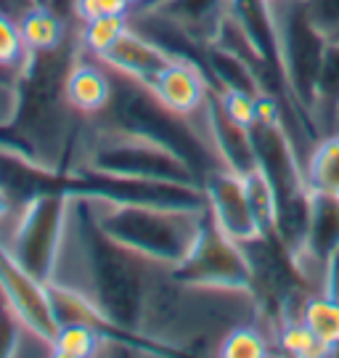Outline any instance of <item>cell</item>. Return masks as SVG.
I'll return each instance as SVG.
<instances>
[{
    "mask_svg": "<svg viewBox=\"0 0 339 358\" xmlns=\"http://www.w3.org/2000/svg\"><path fill=\"white\" fill-rule=\"evenodd\" d=\"M164 271L167 266H159L106 236L90 215L85 196L69 192L66 229L48 284L88 300L114 334L146 343L140 329L151 289Z\"/></svg>",
    "mask_w": 339,
    "mask_h": 358,
    "instance_id": "cell-1",
    "label": "cell"
},
{
    "mask_svg": "<svg viewBox=\"0 0 339 358\" xmlns=\"http://www.w3.org/2000/svg\"><path fill=\"white\" fill-rule=\"evenodd\" d=\"M80 51L77 32L62 48L29 56V64L16 80V115L6 130V138L19 143L43 165L69 173L72 154L85 117L66 101V75Z\"/></svg>",
    "mask_w": 339,
    "mask_h": 358,
    "instance_id": "cell-2",
    "label": "cell"
},
{
    "mask_svg": "<svg viewBox=\"0 0 339 358\" xmlns=\"http://www.w3.org/2000/svg\"><path fill=\"white\" fill-rule=\"evenodd\" d=\"M82 196L88 202L93 220L106 236L167 268H175L189 255L207 220V205H138L90 194Z\"/></svg>",
    "mask_w": 339,
    "mask_h": 358,
    "instance_id": "cell-3",
    "label": "cell"
},
{
    "mask_svg": "<svg viewBox=\"0 0 339 358\" xmlns=\"http://www.w3.org/2000/svg\"><path fill=\"white\" fill-rule=\"evenodd\" d=\"M75 167H85L106 176H122V178L201 186V178L194 173V167L173 149L151 141L146 136L112 128L96 120H85L80 128L69 170Z\"/></svg>",
    "mask_w": 339,
    "mask_h": 358,
    "instance_id": "cell-4",
    "label": "cell"
},
{
    "mask_svg": "<svg viewBox=\"0 0 339 358\" xmlns=\"http://www.w3.org/2000/svg\"><path fill=\"white\" fill-rule=\"evenodd\" d=\"M278 38L281 72L294 101L315 128L313 115L318 103V77L324 66L329 38L318 29L305 0H273L268 3ZM318 133V130H315Z\"/></svg>",
    "mask_w": 339,
    "mask_h": 358,
    "instance_id": "cell-5",
    "label": "cell"
},
{
    "mask_svg": "<svg viewBox=\"0 0 339 358\" xmlns=\"http://www.w3.org/2000/svg\"><path fill=\"white\" fill-rule=\"evenodd\" d=\"M69 192H48L29 199L0 226V244L29 273L48 284L66 229Z\"/></svg>",
    "mask_w": 339,
    "mask_h": 358,
    "instance_id": "cell-6",
    "label": "cell"
},
{
    "mask_svg": "<svg viewBox=\"0 0 339 358\" xmlns=\"http://www.w3.org/2000/svg\"><path fill=\"white\" fill-rule=\"evenodd\" d=\"M170 273L180 284H191V287L254 292V276H252L247 250L215 226L210 210L199 231V239L194 242L189 255L175 268H170Z\"/></svg>",
    "mask_w": 339,
    "mask_h": 358,
    "instance_id": "cell-7",
    "label": "cell"
},
{
    "mask_svg": "<svg viewBox=\"0 0 339 358\" xmlns=\"http://www.w3.org/2000/svg\"><path fill=\"white\" fill-rule=\"evenodd\" d=\"M0 294L27 332L38 334L48 345L53 343L59 332V319L53 310L48 284L40 282L35 273H29L3 244H0Z\"/></svg>",
    "mask_w": 339,
    "mask_h": 358,
    "instance_id": "cell-8",
    "label": "cell"
},
{
    "mask_svg": "<svg viewBox=\"0 0 339 358\" xmlns=\"http://www.w3.org/2000/svg\"><path fill=\"white\" fill-rule=\"evenodd\" d=\"M201 189H204L210 217L226 236H231L239 244L254 242L263 236L257 217L252 213L244 176L228 170V167H215L204 176Z\"/></svg>",
    "mask_w": 339,
    "mask_h": 358,
    "instance_id": "cell-9",
    "label": "cell"
},
{
    "mask_svg": "<svg viewBox=\"0 0 339 358\" xmlns=\"http://www.w3.org/2000/svg\"><path fill=\"white\" fill-rule=\"evenodd\" d=\"M146 85L170 112L189 117V120H196L204 112L210 90H212L207 72L183 59H173L159 75L151 77Z\"/></svg>",
    "mask_w": 339,
    "mask_h": 358,
    "instance_id": "cell-10",
    "label": "cell"
},
{
    "mask_svg": "<svg viewBox=\"0 0 339 358\" xmlns=\"http://www.w3.org/2000/svg\"><path fill=\"white\" fill-rule=\"evenodd\" d=\"M114 93V72L101 59L85 53L82 48L77 51L75 62L66 75V101L80 117H99Z\"/></svg>",
    "mask_w": 339,
    "mask_h": 358,
    "instance_id": "cell-11",
    "label": "cell"
},
{
    "mask_svg": "<svg viewBox=\"0 0 339 358\" xmlns=\"http://www.w3.org/2000/svg\"><path fill=\"white\" fill-rule=\"evenodd\" d=\"M207 125H210V136H212V146L220 165L239 173V176H250L252 170H257V157H254L250 128L233 122L226 115L215 88L210 90V99H207Z\"/></svg>",
    "mask_w": 339,
    "mask_h": 358,
    "instance_id": "cell-12",
    "label": "cell"
},
{
    "mask_svg": "<svg viewBox=\"0 0 339 358\" xmlns=\"http://www.w3.org/2000/svg\"><path fill=\"white\" fill-rule=\"evenodd\" d=\"M101 62L120 75L133 77L138 83H149L151 77L159 75L164 66L173 62V56L130 24L125 35L101 56Z\"/></svg>",
    "mask_w": 339,
    "mask_h": 358,
    "instance_id": "cell-13",
    "label": "cell"
},
{
    "mask_svg": "<svg viewBox=\"0 0 339 358\" xmlns=\"http://www.w3.org/2000/svg\"><path fill=\"white\" fill-rule=\"evenodd\" d=\"M19 27H22V38H24L29 53L62 48L64 43L77 32V24L72 29V19H66L64 13L53 11L50 6H35L19 22Z\"/></svg>",
    "mask_w": 339,
    "mask_h": 358,
    "instance_id": "cell-14",
    "label": "cell"
},
{
    "mask_svg": "<svg viewBox=\"0 0 339 358\" xmlns=\"http://www.w3.org/2000/svg\"><path fill=\"white\" fill-rule=\"evenodd\" d=\"M112 337H120V334L106 332V329H101L96 324H85V321L62 324L56 337H53V343H50V356H56V358L103 356ZM143 345H146V343H143Z\"/></svg>",
    "mask_w": 339,
    "mask_h": 358,
    "instance_id": "cell-15",
    "label": "cell"
},
{
    "mask_svg": "<svg viewBox=\"0 0 339 358\" xmlns=\"http://www.w3.org/2000/svg\"><path fill=\"white\" fill-rule=\"evenodd\" d=\"M305 178L310 192L329 194L339 199V130L321 136L313 143L305 159Z\"/></svg>",
    "mask_w": 339,
    "mask_h": 358,
    "instance_id": "cell-16",
    "label": "cell"
},
{
    "mask_svg": "<svg viewBox=\"0 0 339 358\" xmlns=\"http://www.w3.org/2000/svg\"><path fill=\"white\" fill-rule=\"evenodd\" d=\"M276 350L273 329L263 321H247L233 327L231 332L220 340L215 356L223 358H268Z\"/></svg>",
    "mask_w": 339,
    "mask_h": 358,
    "instance_id": "cell-17",
    "label": "cell"
},
{
    "mask_svg": "<svg viewBox=\"0 0 339 358\" xmlns=\"http://www.w3.org/2000/svg\"><path fill=\"white\" fill-rule=\"evenodd\" d=\"M302 321L326 348V353H339V300L315 292L302 306Z\"/></svg>",
    "mask_w": 339,
    "mask_h": 358,
    "instance_id": "cell-18",
    "label": "cell"
},
{
    "mask_svg": "<svg viewBox=\"0 0 339 358\" xmlns=\"http://www.w3.org/2000/svg\"><path fill=\"white\" fill-rule=\"evenodd\" d=\"M127 29H130V16L127 13H112V16H99V19H90V22H80L77 24V40H80L82 51L101 59Z\"/></svg>",
    "mask_w": 339,
    "mask_h": 358,
    "instance_id": "cell-19",
    "label": "cell"
},
{
    "mask_svg": "<svg viewBox=\"0 0 339 358\" xmlns=\"http://www.w3.org/2000/svg\"><path fill=\"white\" fill-rule=\"evenodd\" d=\"M29 48L22 38V27L16 19L0 13V72L19 80V75L29 64Z\"/></svg>",
    "mask_w": 339,
    "mask_h": 358,
    "instance_id": "cell-20",
    "label": "cell"
},
{
    "mask_svg": "<svg viewBox=\"0 0 339 358\" xmlns=\"http://www.w3.org/2000/svg\"><path fill=\"white\" fill-rule=\"evenodd\" d=\"M273 340H276V350L289 353V356H300V358L329 356L326 348L315 340V334L308 329V324L302 319L281 321L276 329H273Z\"/></svg>",
    "mask_w": 339,
    "mask_h": 358,
    "instance_id": "cell-21",
    "label": "cell"
},
{
    "mask_svg": "<svg viewBox=\"0 0 339 358\" xmlns=\"http://www.w3.org/2000/svg\"><path fill=\"white\" fill-rule=\"evenodd\" d=\"M244 183H247V196H250L252 213L257 217L263 236H276V194H273L271 180L257 167L250 176H244Z\"/></svg>",
    "mask_w": 339,
    "mask_h": 358,
    "instance_id": "cell-22",
    "label": "cell"
},
{
    "mask_svg": "<svg viewBox=\"0 0 339 358\" xmlns=\"http://www.w3.org/2000/svg\"><path fill=\"white\" fill-rule=\"evenodd\" d=\"M257 96L260 93H250V90H217V99L223 103L226 115L244 128H252V122L257 120Z\"/></svg>",
    "mask_w": 339,
    "mask_h": 358,
    "instance_id": "cell-23",
    "label": "cell"
},
{
    "mask_svg": "<svg viewBox=\"0 0 339 358\" xmlns=\"http://www.w3.org/2000/svg\"><path fill=\"white\" fill-rule=\"evenodd\" d=\"M308 11L313 16L318 29L329 40L339 38V0H305Z\"/></svg>",
    "mask_w": 339,
    "mask_h": 358,
    "instance_id": "cell-24",
    "label": "cell"
},
{
    "mask_svg": "<svg viewBox=\"0 0 339 358\" xmlns=\"http://www.w3.org/2000/svg\"><path fill=\"white\" fill-rule=\"evenodd\" d=\"M75 22H90L99 16H112V13H127L122 0H75Z\"/></svg>",
    "mask_w": 339,
    "mask_h": 358,
    "instance_id": "cell-25",
    "label": "cell"
},
{
    "mask_svg": "<svg viewBox=\"0 0 339 358\" xmlns=\"http://www.w3.org/2000/svg\"><path fill=\"white\" fill-rule=\"evenodd\" d=\"M16 115V80L0 72V130H6Z\"/></svg>",
    "mask_w": 339,
    "mask_h": 358,
    "instance_id": "cell-26",
    "label": "cell"
},
{
    "mask_svg": "<svg viewBox=\"0 0 339 358\" xmlns=\"http://www.w3.org/2000/svg\"><path fill=\"white\" fill-rule=\"evenodd\" d=\"M265 3H273V0H265Z\"/></svg>",
    "mask_w": 339,
    "mask_h": 358,
    "instance_id": "cell-27",
    "label": "cell"
}]
</instances>
